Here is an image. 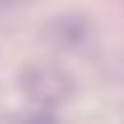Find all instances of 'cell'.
I'll list each match as a JSON object with an SVG mask.
<instances>
[{"label":"cell","instance_id":"obj_1","mask_svg":"<svg viewBox=\"0 0 124 124\" xmlns=\"http://www.w3.org/2000/svg\"><path fill=\"white\" fill-rule=\"evenodd\" d=\"M28 3H33V0H0V15L13 13V10L23 8V5H28Z\"/></svg>","mask_w":124,"mask_h":124}]
</instances>
